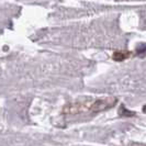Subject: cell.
Returning a JSON list of instances; mask_svg holds the SVG:
<instances>
[{
  "label": "cell",
  "mask_w": 146,
  "mask_h": 146,
  "mask_svg": "<svg viewBox=\"0 0 146 146\" xmlns=\"http://www.w3.org/2000/svg\"><path fill=\"white\" fill-rule=\"evenodd\" d=\"M115 103H117V98L99 99V100H96L95 102L89 107V110L92 112H101V111L112 108L113 106H115Z\"/></svg>",
  "instance_id": "obj_1"
},
{
  "label": "cell",
  "mask_w": 146,
  "mask_h": 146,
  "mask_svg": "<svg viewBox=\"0 0 146 146\" xmlns=\"http://www.w3.org/2000/svg\"><path fill=\"white\" fill-rule=\"evenodd\" d=\"M131 55V52H123V51H117L113 53L112 58L114 59L115 62H123L126 58H129Z\"/></svg>",
  "instance_id": "obj_2"
},
{
  "label": "cell",
  "mask_w": 146,
  "mask_h": 146,
  "mask_svg": "<svg viewBox=\"0 0 146 146\" xmlns=\"http://www.w3.org/2000/svg\"><path fill=\"white\" fill-rule=\"evenodd\" d=\"M119 114L123 117H134L135 115V112L129 111L124 106H121V108L119 109Z\"/></svg>",
  "instance_id": "obj_3"
},
{
  "label": "cell",
  "mask_w": 146,
  "mask_h": 146,
  "mask_svg": "<svg viewBox=\"0 0 146 146\" xmlns=\"http://www.w3.org/2000/svg\"><path fill=\"white\" fill-rule=\"evenodd\" d=\"M144 52H146V45H142L137 47V53H144Z\"/></svg>",
  "instance_id": "obj_4"
}]
</instances>
